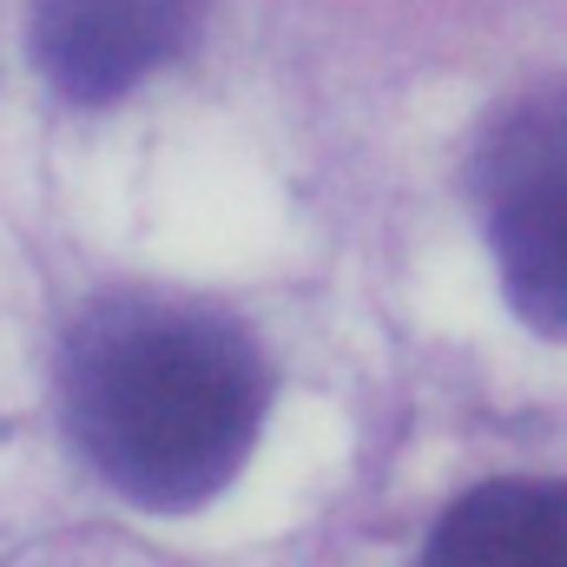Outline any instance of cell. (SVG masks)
<instances>
[{"label": "cell", "mask_w": 567, "mask_h": 567, "mask_svg": "<svg viewBox=\"0 0 567 567\" xmlns=\"http://www.w3.org/2000/svg\"><path fill=\"white\" fill-rule=\"evenodd\" d=\"M60 390L80 455L126 502L198 508L245 468L271 410V363L218 303L120 290L73 323Z\"/></svg>", "instance_id": "cell-1"}, {"label": "cell", "mask_w": 567, "mask_h": 567, "mask_svg": "<svg viewBox=\"0 0 567 567\" xmlns=\"http://www.w3.org/2000/svg\"><path fill=\"white\" fill-rule=\"evenodd\" d=\"M475 198L515 317L567 337V80L515 100L475 152Z\"/></svg>", "instance_id": "cell-2"}, {"label": "cell", "mask_w": 567, "mask_h": 567, "mask_svg": "<svg viewBox=\"0 0 567 567\" xmlns=\"http://www.w3.org/2000/svg\"><path fill=\"white\" fill-rule=\"evenodd\" d=\"M205 0H33L40 73L66 100H120L158 73L198 27Z\"/></svg>", "instance_id": "cell-3"}, {"label": "cell", "mask_w": 567, "mask_h": 567, "mask_svg": "<svg viewBox=\"0 0 567 567\" xmlns=\"http://www.w3.org/2000/svg\"><path fill=\"white\" fill-rule=\"evenodd\" d=\"M423 567H567V482H488L462 495Z\"/></svg>", "instance_id": "cell-4"}]
</instances>
